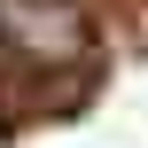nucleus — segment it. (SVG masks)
<instances>
[{
	"label": "nucleus",
	"mask_w": 148,
	"mask_h": 148,
	"mask_svg": "<svg viewBox=\"0 0 148 148\" xmlns=\"http://www.w3.org/2000/svg\"><path fill=\"white\" fill-rule=\"evenodd\" d=\"M86 39L94 31L70 0H0V47H16L23 62H78Z\"/></svg>",
	"instance_id": "nucleus-1"
}]
</instances>
